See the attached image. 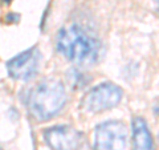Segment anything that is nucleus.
<instances>
[{
    "label": "nucleus",
    "mask_w": 159,
    "mask_h": 150,
    "mask_svg": "<svg viewBox=\"0 0 159 150\" xmlns=\"http://www.w3.org/2000/svg\"><path fill=\"white\" fill-rule=\"evenodd\" d=\"M127 130L121 121H106L98 125L94 137V150H125Z\"/></svg>",
    "instance_id": "20e7f679"
},
{
    "label": "nucleus",
    "mask_w": 159,
    "mask_h": 150,
    "mask_svg": "<svg viewBox=\"0 0 159 150\" xmlns=\"http://www.w3.org/2000/svg\"><path fill=\"white\" fill-rule=\"evenodd\" d=\"M56 47L68 60L82 67L97 63L101 54V41L76 24L60 29Z\"/></svg>",
    "instance_id": "f257e3e1"
},
{
    "label": "nucleus",
    "mask_w": 159,
    "mask_h": 150,
    "mask_svg": "<svg viewBox=\"0 0 159 150\" xmlns=\"http://www.w3.org/2000/svg\"><path fill=\"white\" fill-rule=\"evenodd\" d=\"M66 104L65 87L56 78L44 80L28 93L27 105L32 116L39 121H48L61 112Z\"/></svg>",
    "instance_id": "f03ea898"
},
{
    "label": "nucleus",
    "mask_w": 159,
    "mask_h": 150,
    "mask_svg": "<svg viewBox=\"0 0 159 150\" xmlns=\"http://www.w3.org/2000/svg\"><path fill=\"white\" fill-rule=\"evenodd\" d=\"M123 92L113 82H102L90 89L82 100V108L90 113H99L114 108L122 100Z\"/></svg>",
    "instance_id": "7ed1b4c3"
},
{
    "label": "nucleus",
    "mask_w": 159,
    "mask_h": 150,
    "mask_svg": "<svg viewBox=\"0 0 159 150\" xmlns=\"http://www.w3.org/2000/svg\"><path fill=\"white\" fill-rule=\"evenodd\" d=\"M134 150H154L152 136L146 121L142 117H135L131 122Z\"/></svg>",
    "instance_id": "0eeeda50"
},
{
    "label": "nucleus",
    "mask_w": 159,
    "mask_h": 150,
    "mask_svg": "<svg viewBox=\"0 0 159 150\" xmlns=\"http://www.w3.org/2000/svg\"><path fill=\"white\" fill-rule=\"evenodd\" d=\"M44 138L52 150H74L81 142V134L72 126L65 125L47 129Z\"/></svg>",
    "instance_id": "423d86ee"
},
{
    "label": "nucleus",
    "mask_w": 159,
    "mask_h": 150,
    "mask_svg": "<svg viewBox=\"0 0 159 150\" xmlns=\"http://www.w3.org/2000/svg\"><path fill=\"white\" fill-rule=\"evenodd\" d=\"M41 54L37 47H32L21 53L16 54L7 63L8 74L15 80L28 81L39 72Z\"/></svg>",
    "instance_id": "39448f33"
}]
</instances>
